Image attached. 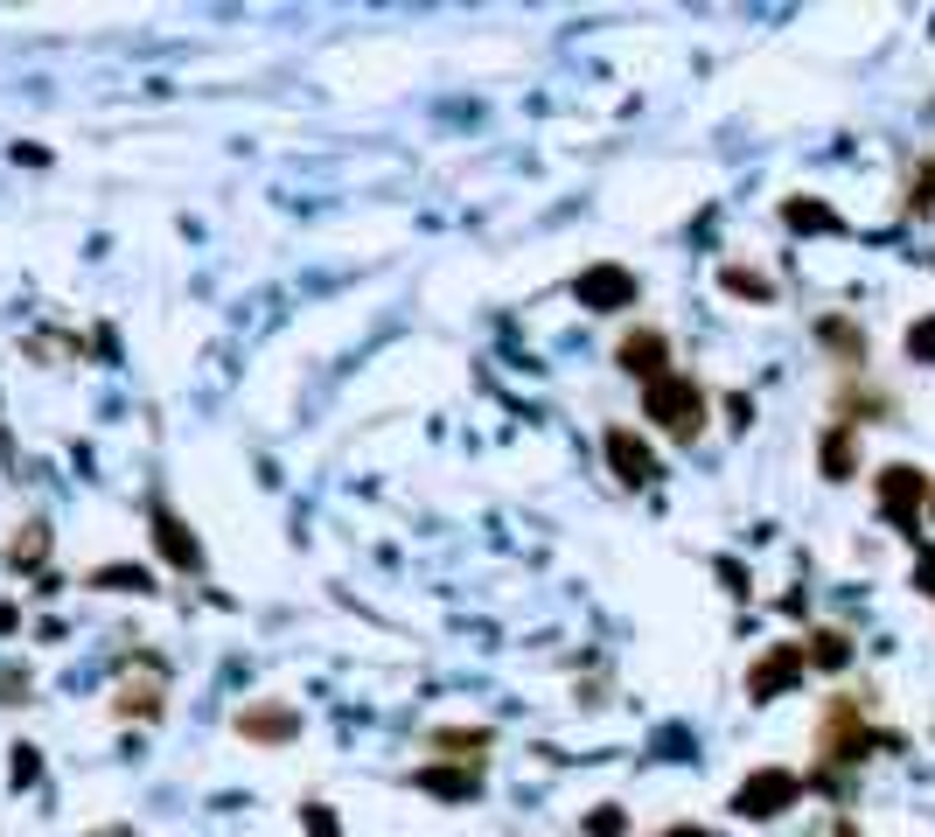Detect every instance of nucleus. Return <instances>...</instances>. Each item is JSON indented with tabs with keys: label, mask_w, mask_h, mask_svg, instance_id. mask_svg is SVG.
Segmentation results:
<instances>
[{
	"label": "nucleus",
	"mask_w": 935,
	"mask_h": 837,
	"mask_svg": "<svg viewBox=\"0 0 935 837\" xmlns=\"http://www.w3.org/2000/svg\"><path fill=\"white\" fill-rule=\"evenodd\" d=\"M642 412L657 418L671 440H698L705 433V391L692 385V377H657V385H642Z\"/></svg>",
	"instance_id": "nucleus-1"
},
{
	"label": "nucleus",
	"mask_w": 935,
	"mask_h": 837,
	"mask_svg": "<svg viewBox=\"0 0 935 837\" xmlns=\"http://www.w3.org/2000/svg\"><path fill=\"white\" fill-rule=\"evenodd\" d=\"M873 489H880V509H887V517L901 524V530H914V524H922V509H928V496H935V489H928V474H922V468H901V461L873 474Z\"/></svg>",
	"instance_id": "nucleus-2"
},
{
	"label": "nucleus",
	"mask_w": 935,
	"mask_h": 837,
	"mask_svg": "<svg viewBox=\"0 0 935 837\" xmlns=\"http://www.w3.org/2000/svg\"><path fill=\"white\" fill-rule=\"evenodd\" d=\"M817 754H831L837 768H845V760H858V754H873V733H866V719H858L852 698H831L824 733H817Z\"/></svg>",
	"instance_id": "nucleus-3"
},
{
	"label": "nucleus",
	"mask_w": 935,
	"mask_h": 837,
	"mask_svg": "<svg viewBox=\"0 0 935 837\" xmlns=\"http://www.w3.org/2000/svg\"><path fill=\"white\" fill-rule=\"evenodd\" d=\"M615 364L628 377H642V385H657V377H671V335L663 329H628L615 342Z\"/></svg>",
	"instance_id": "nucleus-4"
},
{
	"label": "nucleus",
	"mask_w": 935,
	"mask_h": 837,
	"mask_svg": "<svg viewBox=\"0 0 935 837\" xmlns=\"http://www.w3.org/2000/svg\"><path fill=\"white\" fill-rule=\"evenodd\" d=\"M796 789H803V782H796L789 768H761V775H748V782H740L733 810H740V816H782V810L796 803Z\"/></svg>",
	"instance_id": "nucleus-5"
},
{
	"label": "nucleus",
	"mask_w": 935,
	"mask_h": 837,
	"mask_svg": "<svg viewBox=\"0 0 935 837\" xmlns=\"http://www.w3.org/2000/svg\"><path fill=\"white\" fill-rule=\"evenodd\" d=\"M572 294H580L594 314L636 308V273H628V265H586V273H580V287H572Z\"/></svg>",
	"instance_id": "nucleus-6"
},
{
	"label": "nucleus",
	"mask_w": 935,
	"mask_h": 837,
	"mask_svg": "<svg viewBox=\"0 0 935 837\" xmlns=\"http://www.w3.org/2000/svg\"><path fill=\"white\" fill-rule=\"evenodd\" d=\"M607 468L622 474L628 489H642V482H657V454H650V440L642 433H628V426H607Z\"/></svg>",
	"instance_id": "nucleus-7"
},
{
	"label": "nucleus",
	"mask_w": 935,
	"mask_h": 837,
	"mask_svg": "<svg viewBox=\"0 0 935 837\" xmlns=\"http://www.w3.org/2000/svg\"><path fill=\"white\" fill-rule=\"evenodd\" d=\"M803 663H810V656L796 650V642H775V650H768V656H761L754 670H748V691L761 698V706H768V698H782L796 677H803Z\"/></svg>",
	"instance_id": "nucleus-8"
},
{
	"label": "nucleus",
	"mask_w": 935,
	"mask_h": 837,
	"mask_svg": "<svg viewBox=\"0 0 935 837\" xmlns=\"http://www.w3.org/2000/svg\"><path fill=\"white\" fill-rule=\"evenodd\" d=\"M161 698H168V677L161 663H140V677H119V698H112V712H140V719H161Z\"/></svg>",
	"instance_id": "nucleus-9"
},
{
	"label": "nucleus",
	"mask_w": 935,
	"mask_h": 837,
	"mask_svg": "<svg viewBox=\"0 0 935 837\" xmlns=\"http://www.w3.org/2000/svg\"><path fill=\"white\" fill-rule=\"evenodd\" d=\"M155 544L168 551V565H175V573H196V565H203V544L189 538V524H182L168 503H155Z\"/></svg>",
	"instance_id": "nucleus-10"
},
{
	"label": "nucleus",
	"mask_w": 935,
	"mask_h": 837,
	"mask_svg": "<svg viewBox=\"0 0 935 837\" xmlns=\"http://www.w3.org/2000/svg\"><path fill=\"white\" fill-rule=\"evenodd\" d=\"M238 733L244 739H294L300 733V712H286V706H244L238 712Z\"/></svg>",
	"instance_id": "nucleus-11"
},
{
	"label": "nucleus",
	"mask_w": 935,
	"mask_h": 837,
	"mask_svg": "<svg viewBox=\"0 0 935 837\" xmlns=\"http://www.w3.org/2000/svg\"><path fill=\"white\" fill-rule=\"evenodd\" d=\"M824 474H831V482H845V474H858V447H852V418H845V426H831V433H824Z\"/></svg>",
	"instance_id": "nucleus-12"
},
{
	"label": "nucleus",
	"mask_w": 935,
	"mask_h": 837,
	"mask_svg": "<svg viewBox=\"0 0 935 837\" xmlns=\"http://www.w3.org/2000/svg\"><path fill=\"white\" fill-rule=\"evenodd\" d=\"M803 656L817 663V670H845V663H852V642L837 635V628H817V635L803 642Z\"/></svg>",
	"instance_id": "nucleus-13"
},
{
	"label": "nucleus",
	"mask_w": 935,
	"mask_h": 837,
	"mask_svg": "<svg viewBox=\"0 0 935 837\" xmlns=\"http://www.w3.org/2000/svg\"><path fill=\"white\" fill-rule=\"evenodd\" d=\"M43 551H49V524H22V538H14L8 559L14 565H43Z\"/></svg>",
	"instance_id": "nucleus-14"
},
{
	"label": "nucleus",
	"mask_w": 935,
	"mask_h": 837,
	"mask_svg": "<svg viewBox=\"0 0 935 837\" xmlns=\"http://www.w3.org/2000/svg\"><path fill=\"white\" fill-rule=\"evenodd\" d=\"M419 789H433V795H475V775H447V768H426V775H419Z\"/></svg>",
	"instance_id": "nucleus-15"
},
{
	"label": "nucleus",
	"mask_w": 935,
	"mask_h": 837,
	"mask_svg": "<svg viewBox=\"0 0 935 837\" xmlns=\"http://www.w3.org/2000/svg\"><path fill=\"white\" fill-rule=\"evenodd\" d=\"M727 294H748V300H775V287L761 273H748V265H727Z\"/></svg>",
	"instance_id": "nucleus-16"
},
{
	"label": "nucleus",
	"mask_w": 935,
	"mask_h": 837,
	"mask_svg": "<svg viewBox=\"0 0 935 837\" xmlns=\"http://www.w3.org/2000/svg\"><path fill=\"white\" fill-rule=\"evenodd\" d=\"M782 217H789L796 231H831V223H837V217H831L824 203H789V209H782Z\"/></svg>",
	"instance_id": "nucleus-17"
},
{
	"label": "nucleus",
	"mask_w": 935,
	"mask_h": 837,
	"mask_svg": "<svg viewBox=\"0 0 935 837\" xmlns=\"http://www.w3.org/2000/svg\"><path fill=\"white\" fill-rule=\"evenodd\" d=\"M908 356H914V364H935V314L908 329Z\"/></svg>",
	"instance_id": "nucleus-18"
},
{
	"label": "nucleus",
	"mask_w": 935,
	"mask_h": 837,
	"mask_svg": "<svg viewBox=\"0 0 935 837\" xmlns=\"http://www.w3.org/2000/svg\"><path fill=\"white\" fill-rule=\"evenodd\" d=\"M824 342H831V349H845V364H858V335L845 329V321H824Z\"/></svg>",
	"instance_id": "nucleus-19"
},
{
	"label": "nucleus",
	"mask_w": 935,
	"mask_h": 837,
	"mask_svg": "<svg viewBox=\"0 0 935 837\" xmlns=\"http://www.w3.org/2000/svg\"><path fill=\"white\" fill-rule=\"evenodd\" d=\"M586 837H622V810H594L586 816Z\"/></svg>",
	"instance_id": "nucleus-20"
},
{
	"label": "nucleus",
	"mask_w": 935,
	"mask_h": 837,
	"mask_svg": "<svg viewBox=\"0 0 935 837\" xmlns=\"http://www.w3.org/2000/svg\"><path fill=\"white\" fill-rule=\"evenodd\" d=\"M99 586H133V594H147V573H126V565H105Z\"/></svg>",
	"instance_id": "nucleus-21"
},
{
	"label": "nucleus",
	"mask_w": 935,
	"mask_h": 837,
	"mask_svg": "<svg viewBox=\"0 0 935 837\" xmlns=\"http://www.w3.org/2000/svg\"><path fill=\"white\" fill-rule=\"evenodd\" d=\"M914 586H922V594H935V551H922V559H914Z\"/></svg>",
	"instance_id": "nucleus-22"
},
{
	"label": "nucleus",
	"mask_w": 935,
	"mask_h": 837,
	"mask_svg": "<svg viewBox=\"0 0 935 837\" xmlns=\"http://www.w3.org/2000/svg\"><path fill=\"white\" fill-rule=\"evenodd\" d=\"M914 209H935V168H922V182H914Z\"/></svg>",
	"instance_id": "nucleus-23"
},
{
	"label": "nucleus",
	"mask_w": 935,
	"mask_h": 837,
	"mask_svg": "<svg viewBox=\"0 0 935 837\" xmlns=\"http://www.w3.org/2000/svg\"><path fill=\"white\" fill-rule=\"evenodd\" d=\"M14 782H35V747H14Z\"/></svg>",
	"instance_id": "nucleus-24"
},
{
	"label": "nucleus",
	"mask_w": 935,
	"mask_h": 837,
	"mask_svg": "<svg viewBox=\"0 0 935 837\" xmlns=\"http://www.w3.org/2000/svg\"><path fill=\"white\" fill-rule=\"evenodd\" d=\"M657 837H705V830H692V824H677V830H657Z\"/></svg>",
	"instance_id": "nucleus-25"
}]
</instances>
